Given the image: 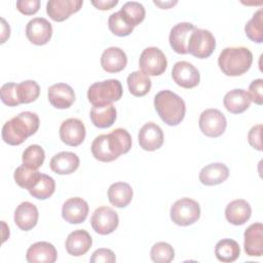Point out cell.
Listing matches in <instances>:
<instances>
[{
	"label": "cell",
	"instance_id": "6da1fadb",
	"mask_svg": "<svg viewBox=\"0 0 263 263\" xmlns=\"http://www.w3.org/2000/svg\"><path fill=\"white\" fill-rule=\"evenodd\" d=\"M132 148L129 133L121 127L111 130L106 135H100L91 143V153L96 159L110 162L117 159L121 154L127 153Z\"/></svg>",
	"mask_w": 263,
	"mask_h": 263
},
{
	"label": "cell",
	"instance_id": "7a4b0ae2",
	"mask_svg": "<svg viewBox=\"0 0 263 263\" xmlns=\"http://www.w3.org/2000/svg\"><path fill=\"white\" fill-rule=\"evenodd\" d=\"M39 124L40 120L36 113L30 111L22 112L4 123L2 139L8 145H21L28 137L38 130Z\"/></svg>",
	"mask_w": 263,
	"mask_h": 263
},
{
	"label": "cell",
	"instance_id": "3957f363",
	"mask_svg": "<svg viewBox=\"0 0 263 263\" xmlns=\"http://www.w3.org/2000/svg\"><path fill=\"white\" fill-rule=\"evenodd\" d=\"M154 108L161 120L172 126L178 125L184 119L186 112L184 100L168 89L160 90L155 95Z\"/></svg>",
	"mask_w": 263,
	"mask_h": 263
},
{
	"label": "cell",
	"instance_id": "277c9868",
	"mask_svg": "<svg viewBox=\"0 0 263 263\" xmlns=\"http://www.w3.org/2000/svg\"><path fill=\"white\" fill-rule=\"evenodd\" d=\"M253 53L243 46L224 48L218 58L221 71L227 76H239L246 73L252 66Z\"/></svg>",
	"mask_w": 263,
	"mask_h": 263
},
{
	"label": "cell",
	"instance_id": "5b68a950",
	"mask_svg": "<svg viewBox=\"0 0 263 263\" xmlns=\"http://www.w3.org/2000/svg\"><path fill=\"white\" fill-rule=\"evenodd\" d=\"M122 85L117 79H107L92 83L87 90V99L92 106H105L118 101L122 96Z\"/></svg>",
	"mask_w": 263,
	"mask_h": 263
},
{
	"label": "cell",
	"instance_id": "8992f818",
	"mask_svg": "<svg viewBox=\"0 0 263 263\" xmlns=\"http://www.w3.org/2000/svg\"><path fill=\"white\" fill-rule=\"evenodd\" d=\"M200 217V206L194 199L183 197L175 201L171 208V219L179 226H189Z\"/></svg>",
	"mask_w": 263,
	"mask_h": 263
},
{
	"label": "cell",
	"instance_id": "52a82bcc",
	"mask_svg": "<svg viewBox=\"0 0 263 263\" xmlns=\"http://www.w3.org/2000/svg\"><path fill=\"white\" fill-rule=\"evenodd\" d=\"M216 47V39L214 35L205 29L195 28L190 35L188 41V53L195 58H209Z\"/></svg>",
	"mask_w": 263,
	"mask_h": 263
},
{
	"label": "cell",
	"instance_id": "ba28073f",
	"mask_svg": "<svg viewBox=\"0 0 263 263\" xmlns=\"http://www.w3.org/2000/svg\"><path fill=\"white\" fill-rule=\"evenodd\" d=\"M139 66L141 71L148 76H159L165 71L167 61L164 53L158 47L151 46L142 51L139 59Z\"/></svg>",
	"mask_w": 263,
	"mask_h": 263
},
{
	"label": "cell",
	"instance_id": "9c48e42d",
	"mask_svg": "<svg viewBox=\"0 0 263 263\" xmlns=\"http://www.w3.org/2000/svg\"><path fill=\"white\" fill-rule=\"evenodd\" d=\"M199 128L208 137H220L226 129L227 121L224 114L218 109H206L201 112L198 120Z\"/></svg>",
	"mask_w": 263,
	"mask_h": 263
},
{
	"label": "cell",
	"instance_id": "30bf717a",
	"mask_svg": "<svg viewBox=\"0 0 263 263\" xmlns=\"http://www.w3.org/2000/svg\"><path fill=\"white\" fill-rule=\"evenodd\" d=\"M90 224L97 233L107 235L112 233L117 228L119 218L113 209L109 206H100L92 213Z\"/></svg>",
	"mask_w": 263,
	"mask_h": 263
},
{
	"label": "cell",
	"instance_id": "8fae6325",
	"mask_svg": "<svg viewBox=\"0 0 263 263\" xmlns=\"http://www.w3.org/2000/svg\"><path fill=\"white\" fill-rule=\"evenodd\" d=\"M173 80L181 87L193 88L198 85L200 80L199 71L189 62H177L172 70Z\"/></svg>",
	"mask_w": 263,
	"mask_h": 263
},
{
	"label": "cell",
	"instance_id": "7c38bea8",
	"mask_svg": "<svg viewBox=\"0 0 263 263\" xmlns=\"http://www.w3.org/2000/svg\"><path fill=\"white\" fill-rule=\"evenodd\" d=\"M86 130L83 122L78 118H68L60 126V138L69 146H79L85 139Z\"/></svg>",
	"mask_w": 263,
	"mask_h": 263
},
{
	"label": "cell",
	"instance_id": "4fadbf2b",
	"mask_svg": "<svg viewBox=\"0 0 263 263\" xmlns=\"http://www.w3.org/2000/svg\"><path fill=\"white\" fill-rule=\"evenodd\" d=\"M52 35L51 24L44 17H34L26 26V36L35 45L46 44Z\"/></svg>",
	"mask_w": 263,
	"mask_h": 263
},
{
	"label": "cell",
	"instance_id": "5bb4252c",
	"mask_svg": "<svg viewBox=\"0 0 263 263\" xmlns=\"http://www.w3.org/2000/svg\"><path fill=\"white\" fill-rule=\"evenodd\" d=\"M138 140L140 147L143 150L154 151L159 149L163 144V132L158 124L148 122L140 128Z\"/></svg>",
	"mask_w": 263,
	"mask_h": 263
},
{
	"label": "cell",
	"instance_id": "9a60e30c",
	"mask_svg": "<svg viewBox=\"0 0 263 263\" xmlns=\"http://www.w3.org/2000/svg\"><path fill=\"white\" fill-rule=\"evenodd\" d=\"M82 4V0H49L46 3V13L54 22H63L77 12Z\"/></svg>",
	"mask_w": 263,
	"mask_h": 263
},
{
	"label": "cell",
	"instance_id": "2e32d148",
	"mask_svg": "<svg viewBox=\"0 0 263 263\" xmlns=\"http://www.w3.org/2000/svg\"><path fill=\"white\" fill-rule=\"evenodd\" d=\"M194 29V25L188 22L178 23L172 28L168 41L174 51L180 54L188 53V41Z\"/></svg>",
	"mask_w": 263,
	"mask_h": 263
},
{
	"label": "cell",
	"instance_id": "e0dca14e",
	"mask_svg": "<svg viewBox=\"0 0 263 263\" xmlns=\"http://www.w3.org/2000/svg\"><path fill=\"white\" fill-rule=\"evenodd\" d=\"M88 210V204L84 199L81 197H71L64 202L62 216L70 224H80L86 219Z\"/></svg>",
	"mask_w": 263,
	"mask_h": 263
},
{
	"label": "cell",
	"instance_id": "ac0fdd59",
	"mask_svg": "<svg viewBox=\"0 0 263 263\" xmlns=\"http://www.w3.org/2000/svg\"><path fill=\"white\" fill-rule=\"evenodd\" d=\"M245 252L251 257H261L263 255V225L254 223L250 225L243 233Z\"/></svg>",
	"mask_w": 263,
	"mask_h": 263
},
{
	"label": "cell",
	"instance_id": "d6986e66",
	"mask_svg": "<svg viewBox=\"0 0 263 263\" xmlns=\"http://www.w3.org/2000/svg\"><path fill=\"white\" fill-rule=\"evenodd\" d=\"M49 103L57 109H67L75 101L73 88L66 83H55L49 86L47 91Z\"/></svg>",
	"mask_w": 263,
	"mask_h": 263
},
{
	"label": "cell",
	"instance_id": "ffe728a7",
	"mask_svg": "<svg viewBox=\"0 0 263 263\" xmlns=\"http://www.w3.org/2000/svg\"><path fill=\"white\" fill-rule=\"evenodd\" d=\"M58 253L52 243L37 241L27 250L26 259L29 263H54Z\"/></svg>",
	"mask_w": 263,
	"mask_h": 263
},
{
	"label": "cell",
	"instance_id": "44dd1931",
	"mask_svg": "<svg viewBox=\"0 0 263 263\" xmlns=\"http://www.w3.org/2000/svg\"><path fill=\"white\" fill-rule=\"evenodd\" d=\"M38 210L30 201L21 202L14 211V223L24 231L33 229L38 221Z\"/></svg>",
	"mask_w": 263,
	"mask_h": 263
},
{
	"label": "cell",
	"instance_id": "7402d4cb",
	"mask_svg": "<svg viewBox=\"0 0 263 263\" xmlns=\"http://www.w3.org/2000/svg\"><path fill=\"white\" fill-rule=\"evenodd\" d=\"M126 64L127 57L120 47H108L101 55V66L108 73L120 72L125 68Z\"/></svg>",
	"mask_w": 263,
	"mask_h": 263
},
{
	"label": "cell",
	"instance_id": "603a6c76",
	"mask_svg": "<svg viewBox=\"0 0 263 263\" xmlns=\"http://www.w3.org/2000/svg\"><path fill=\"white\" fill-rule=\"evenodd\" d=\"M92 243L90 234L84 229H77L72 231L66 239L67 252L75 257H79L87 253Z\"/></svg>",
	"mask_w": 263,
	"mask_h": 263
},
{
	"label": "cell",
	"instance_id": "cb8c5ba5",
	"mask_svg": "<svg viewBox=\"0 0 263 263\" xmlns=\"http://www.w3.org/2000/svg\"><path fill=\"white\" fill-rule=\"evenodd\" d=\"M252 215V208L245 199H234L225 209L226 220L233 225L245 224Z\"/></svg>",
	"mask_w": 263,
	"mask_h": 263
},
{
	"label": "cell",
	"instance_id": "d4e9b609",
	"mask_svg": "<svg viewBox=\"0 0 263 263\" xmlns=\"http://www.w3.org/2000/svg\"><path fill=\"white\" fill-rule=\"evenodd\" d=\"M49 165L51 171L58 175H69L78 168L79 157L73 152L62 151L52 156Z\"/></svg>",
	"mask_w": 263,
	"mask_h": 263
},
{
	"label": "cell",
	"instance_id": "484cf974",
	"mask_svg": "<svg viewBox=\"0 0 263 263\" xmlns=\"http://www.w3.org/2000/svg\"><path fill=\"white\" fill-rule=\"evenodd\" d=\"M229 176V170L226 164L213 162L203 166L199 173V181L203 185L214 186L223 183Z\"/></svg>",
	"mask_w": 263,
	"mask_h": 263
},
{
	"label": "cell",
	"instance_id": "4316f807",
	"mask_svg": "<svg viewBox=\"0 0 263 263\" xmlns=\"http://www.w3.org/2000/svg\"><path fill=\"white\" fill-rule=\"evenodd\" d=\"M251 98L242 88H235L228 91L223 99V104L226 110L233 114L245 112L251 105Z\"/></svg>",
	"mask_w": 263,
	"mask_h": 263
},
{
	"label": "cell",
	"instance_id": "83f0119b",
	"mask_svg": "<svg viewBox=\"0 0 263 263\" xmlns=\"http://www.w3.org/2000/svg\"><path fill=\"white\" fill-rule=\"evenodd\" d=\"M133 189L125 182L113 183L108 189V199L115 208H125L133 199Z\"/></svg>",
	"mask_w": 263,
	"mask_h": 263
},
{
	"label": "cell",
	"instance_id": "f1b7e54d",
	"mask_svg": "<svg viewBox=\"0 0 263 263\" xmlns=\"http://www.w3.org/2000/svg\"><path fill=\"white\" fill-rule=\"evenodd\" d=\"M90 120L99 128L110 127L116 120V109L112 104L93 106L90 110Z\"/></svg>",
	"mask_w": 263,
	"mask_h": 263
},
{
	"label": "cell",
	"instance_id": "f546056e",
	"mask_svg": "<svg viewBox=\"0 0 263 263\" xmlns=\"http://www.w3.org/2000/svg\"><path fill=\"white\" fill-rule=\"evenodd\" d=\"M129 92L135 97L146 96L151 88V79L143 71L132 72L126 79Z\"/></svg>",
	"mask_w": 263,
	"mask_h": 263
},
{
	"label": "cell",
	"instance_id": "4dcf8cb0",
	"mask_svg": "<svg viewBox=\"0 0 263 263\" xmlns=\"http://www.w3.org/2000/svg\"><path fill=\"white\" fill-rule=\"evenodd\" d=\"M215 255L221 262H234L240 255L239 245L231 238L221 239L216 243Z\"/></svg>",
	"mask_w": 263,
	"mask_h": 263
},
{
	"label": "cell",
	"instance_id": "1f68e13d",
	"mask_svg": "<svg viewBox=\"0 0 263 263\" xmlns=\"http://www.w3.org/2000/svg\"><path fill=\"white\" fill-rule=\"evenodd\" d=\"M41 173H39L37 170L29 168L25 165H20L14 171V181L15 183L27 190H31L39 181L41 177Z\"/></svg>",
	"mask_w": 263,
	"mask_h": 263
},
{
	"label": "cell",
	"instance_id": "d6a6232c",
	"mask_svg": "<svg viewBox=\"0 0 263 263\" xmlns=\"http://www.w3.org/2000/svg\"><path fill=\"white\" fill-rule=\"evenodd\" d=\"M45 159V153L44 150L41 146L37 144H33L28 146L22 156L23 160V165L32 168V170H37L39 168Z\"/></svg>",
	"mask_w": 263,
	"mask_h": 263
},
{
	"label": "cell",
	"instance_id": "836d02e7",
	"mask_svg": "<svg viewBox=\"0 0 263 263\" xmlns=\"http://www.w3.org/2000/svg\"><path fill=\"white\" fill-rule=\"evenodd\" d=\"M120 12L133 27H136L142 23L146 14L144 6L137 1L125 2L120 8Z\"/></svg>",
	"mask_w": 263,
	"mask_h": 263
},
{
	"label": "cell",
	"instance_id": "e575fe53",
	"mask_svg": "<svg viewBox=\"0 0 263 263\" xmlns=\"http://www.w3.org/2000/svg\"><path fill=\"white\" fill-rule=\"evenodd\" d=\"M263 11L262 9H258L252 18L246 24L245 32L247 37L256 42L261 43L263 41Z\"/></svg>",
	"mask_w": 263,
	"mask_h": 263
},
{
	"label": "cell",
	"instance_id": "d590c367",
	"mask_svg": "<svg viewBox=\"0 0 263 263\" xmlns=\"http://www.w3.org/2000/svg\"><path fill=\"white\" fill-rule=\"evenodd\" d=\"M55 190L54 180L45 174H42L37 184L29 190L30 194L37 199H46L50 197Z\"/></svg>",
	"mask_w": 263,
	"mask_h": 263
},
{
	"label": "cell",
	"instance_id": "8d00e7d4",
	"mask_svg": "<svg viewBox=\"0 0 263 263\" xmlns=\"http://www.w3.org/2000/svg\"><path fill=\"white\" fill-rule=\"evenodd\" d=\"M108 27L114 35L120 36V37L128 36L134 31V28H135L124 18L120 10L112 13L109 16Z\"/></svg>",
	"mask_w": 263,
	"mask_h": 263
},
{
	"label": "cell",
	"instance_id": "74e56055",
	"mask_svg": "<svg viewBox=\"0 0 263 263\" xmlns=\"http://www.w3.org/2000/svg\"><path fill=\"white\" fill-rule=\"evenodd\" d=\"M40 87L34 80H25L17 84V96L21 104H29L37 100Z\"/></svg>",
	"mask_w": 263,
	"mask_h": 263
},
{
	"label": "cell",
	"instance_id": "f35d334b",
	"mask_svg": "<svg viewBox=\"0 0 263 263\" xmlns=\"http://www.w3.org/2000/svg\"><path fill=\"white\" fill-rule=\"evenodd\" d=\"M150 257L155 263H170L175 257V251L170 243L158 241L151 248Z\"/></svg>",
	"mask_w": 263,
	"mask_h": 263
},
{
	"label": "cell",
	"instance_id": "ab89813d",
	"mask_svg": "<svg viewBox=\"0 0 263 263\" xmlns=\"http://www.w3.org/2000/svg\"><path fill=\"white\" fill-rule=\"evenodd\" d=\"M0 97H1V101L9 107H14L21 104L17 96L16 83L8 82L3 84L0 89Z\"/></svg>",
	"mask_w": 263,
	"mask_h": 263
},
{
	"label": "cell",
	"instance_id": "60d3db41",
	"mask_svg": "<svg viewBox=\"0 0 263 263\" xmlns=\"http://www.w3.org/2000/svg\"><path fill=\"white\" fill-rule=\"evenodd\" d=\"M251 101L257 105L263 104V80L261 78L255 79L251 82L248 91Z\"/></svg>",
	"mask_w": 263,
	"mask_h": 263
},
{
	"label": "cell",
	"instance_id": "b9f144b4",
	"mask_svg": "<svg viewBox=\"0 0 263 263\" xmlns=\"http://www.w3.org/2000/svg\"><path fill=\"white\" fill-rule=\"evenodd\" d=\"M115 261V255L110 249H98L90 257L91 263H114Z\"/></svg>",
	"mask_w": 263,
	"mask_h": 263
},
{
	"label": "cell",
	"instance_id": "7bdbcfd3",
	"mask_svg": "<svg viewBox=\"0 0 263 263\" xmlns=\"http://www.w3.org/2000/svg\"><path fill=\"white\" fill-rule=\"evenodd\" d=\"M16 8L20 12L26 15H31L36 13L40 8V1L39 0H17Z\"/></svg>",
	"mask_w": 263,
	"mask_h": 263
},
{
	"label": "cell",
	"instance_id": "ee69618b",
	"mask_svg": "<svg viewBox=\"0 0 263 263\" xmlns=\"http://www.w3.org/2000/svg\"><path fill=\"white\" fill-rule=\"evenodd\" d=\"M261 132H262V124H257V125H254L248 134V141L250 145L258 151H262Z\"/></svg>",
	"mask_w": 263,
	"mask_h": 263
},
{
	"label": "cell",
	"instance_id": "f6af8a7d",
	"mask_svg": "<svg viewBox=\"0 0 263 263\" xmlns=\"http://www.w3.org/2000/svg\"><path fill=\"white\" fill-rule=\"evenodd\" d=\"M118 0H92L91 4L101 10H108L116 6Z\"/></svg>",
	"mask_w": 263,
	"mask_h": 263
},
{
	"label": "cell",
	"instance_id": "bcb514c9",
	"mask_svg": "<svg viewBox=\"0 0 263 263\" xmlns=\"http://www.w3.org/2000/svg\"><path fill=\"white\" fill-rule=\"evenodd\" d=\"M2 37H1V43H4L5 40L9 37V33H10V29L9 26L6 24L5 20L2 18Z\"/></svg>",
	"mask_w": 263,
	"mask_h": 263
},
{
	"label": "cell",
	"instance_id": "7dc6e473",
	"mask_svg": "<svg viewBox=\"0 0 263 263\" xmlns=\"http://www.w3.org/2000/svg\"><path fill=\"white\" fill-rule=\"evenodd\" d=\"M154 4H156V5H158L159 7H161V8H168V7H171V6H173V5H175V4H177V1H168V2H159V1H154Z\"/></svg>",
	"mask_w": 263,
	"mask_h": 263
}]
</instances>
